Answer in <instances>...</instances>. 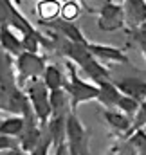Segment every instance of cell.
<instances>
[{"label":"cell","instance_id":"21","mask_svg":"<svg viewBox=\"0 0 146 155\" xmlns=\"http://www.w3.org/2000/svg\"><path fill=\"white\" fill-rule=\"evenodd\" d=\"M56 155H69V150H67V144L65 143L56 148Z\"/></svg>","mask_w":146,"mask_h":155},{"label":"cell","instance_id":"4","mask_svg":"<svg viewBox=\"0 0 146 155\" xmlns=\"http://www.w3.org/2000/svg\"><path fill=\"white\" fill-rule=\"evenodd\" d=\"M45 61L43 58H40L38 54H29V52H22L16 58V85L20 88H25L29 83L41 79L45 72Z\"/></svg>","mask_w":146,"mask_h":155},{"label":"cell","instance_id":"3","mask_svg":"<svg viewBox=\"0 0 146 155\" xmlns=\"http://www.w3.org/2000/svg\"><path fill=\"white\" fill-rule=\"evenodd\" d=\"M25 97L31 105V110L36 117L38 124L40 126L47 124L52 117V108H51L49 90H47V87L43 85L41 79H36V81H33L25 87Z\"/></svg>","mask_w":146,"mask_h":155},{"label":"cell","instance_id":"11","mask_svg":"<svg viewBox=\"0 0 146 155\" xmlns=\"http://www.w3.org/2000/svg\"><path fill=\"white\" fill-rule=\"evenodd\" d=\"M43 85L47 87L49 92H56V90H63L65 87V78L60 72V69L56 65H47L45 67V72H43V78H41Z\"/></svg>","mask_w":146,"mask_h":155},{"label":"cell","instance_id":"1","mask_svg":"<svg viewBox=\"0 0 146 155\" xmlns=\"http://www.w3.org/2000/svg\"><path fill=\"white\" fill-rule=\"evenodd\" d=\"M61 51L63 54L69 58V61H72L74 65H79L83 69V72L90 78L96 87L108 83L110 81V74L107 71L105 65H101L87 49V45H79V43H72V41H63L61 43Z\"/></svg>","mask_w":146,"mask_h":155},{"label":"cell","instance_id":"12","mask_svg":"<svg viewBox=\"0 0 146 155\" xmlns=\"http://www.w3.org/2000/svg\"><path fill=\"white\" fill-rule=\"evenodd\" d=\"M24 117L22 116H11L0 123V135H7L13 139H18L24 132Z\"/></svg>","mask_w":146,"mask_h":155},{"label":"cell","instance_id":"10","mask_svg":"<svg viewBox=\"0 0 146 155\" xmlns=\"http://www.w3.org/2000/svg\"><path fill=\"white\" fill-rule=\"evenodd\" d=\"M22 38L24 36L18 31H15L13 27H9V25L0 27V45H2V49L5 52H9V54H15L16 58L24 52V49H22Z\"/></svg>","mask_w":146,"mask_h":155},{"label":"cell","instance_id":"17","mask_svg":"<svg viewBox=\"0 0 146 155\" xmlns=\"http://www.w3.org/2000/svg\"><path fill=\"white\" fill-rule=\"evenodd\" d=\"M18 148V139L7 137V135H0V153H5L9 150Z\"/></svg>","mask_w":146,"mask_h":155},{"label":"cell","instance_id":"9","mask_svg":"<svg viewBox=\"0 0 146 155\" xmlns=\"http://www.w3.org/2000/svg\"><path fill=\"white\" fill-rule=\"evenodd\" d=\"M123 9H124V24L130 25V31L146 25V2H126Z\"/></svg>","mask_w":146,"mask_h":155},{"label":"cell","instance_id":"16","mask_svg":"<svg viewBox=\"0 0 146 155\" xmlns=\"http://www.w3.org/2000/svg\"><path fill=\"white\" fill-rule=\"evenodd\" d=\"M132 144L137 148L139 155H146V134H144V130H137V134L132 137Z\"/></svg>","mask_w":146,"mask_h":155},{"label":"cell","instance_id":"18","mask_svg":"<svg viewBox=\"0 0 146 155\" xmlns=\"http://www.w3.org/2000/svg\"><path fill=\"white\" fill-rule=\"evenodd\" d=\"M51 146H52V141H51V137H47V139H41L40 141V144H38L36 148L31 152L29 155H49L51 152Z\"/></svg>","mask_w":146,"mask_h":155},{"label":"cell","instance_id":"2","mask_svg":"<svg viewBox=\"0 0 146 155\" xmlns=\"http://www.w3.org/2000/svg\"><path fill=\"white\" fill-rule=\"evenodd\" d=\"M65 69H67V76H65V87H63V90L71 97V110H72V114H74V110L78 108L79 103L92 101V99H99L101 90H99V87L79 79L72 61L67 60L65 61Z\"/></svg>","mask_w":146,"mask_h":155},{"label":"cell","instance_id":"5","mask_svg":"<svg viewBox=\"0 0 146 155\" xmlns=\"http://www.w3.org/2000/svg\"><path fill=\"white\" fill-rule=\"evenodd\" d=\"M65 144L69 155H88V139L87 130L76 114H69L65 121Z\"/></svg>","mask_w":146,"mask_h":155},{"label":"cell","instance_id":"7","mask_svg":"<svg viewBox=\"0 0 146 155\" xmlns=\"http://www.w3.org/2000/svg\"><path fill=\"white\" fill-rule=\"evenodd\" d=\"M88 52L103 65V63H130V58L121 51V49H114L108 45H99V43H87Z\"/></svg>","mask_w":146,"mask_h":155},{"label":"cell","instance_id":"8","mask_svg":"<svg viewBox=\"0 0 146 155\" xmlns=\"http://www.w3.org/2000/svg\"><path fill=\"white\" fill-rule=\"evenodd\" d=\"M115 88L126 96V97H132L134 101H137L139 105L146 101V81L143 79H137V78H124L121 81L115 83Z\"/></svg>","mask_w":146,"mask_h":155},{"label":"cell","instance_id":"6","mask_svg":"<svg viewBox=\"0 0 146 155\" xmlns=\"http://www.w3.org/2000/svg\"><path fill=\"white\" fill-rule=\"evenodd\" d=\"M98 27L101 31H117V29L124 27V9H123V5L114 4V2H105L101 11H99Z\"/></svg>","mask_w":146,"mask_h":155},{"label":"cell","instance_id":"13","mask_svg":"<svg viewBox=\"0 0 146 155\" xmlns=\"http://www.w3.org/2000/svg\"><path fill=\"white\" fill-rule=\"evenodd\" d=\"M60 9H61L60 2H54V0L38 2V16L41 22H56L60 16Z\"/></svg>","mask_w":146,"mask_h":155},{"label":"cell","instance_id":"14","mask_svg":"<svg viewBox=\"0 0 146 155\" xmlns=\"http://www.w3.org/2000/svg\"><path fill=\"white\" fill-rule=\"evenodd\" d=\"M103 114L107 117V121H108L117 132L126 134V132L132 130V121H130V117H126L124 114H121L117 110H107V108H103Z\"/></svg>","mask_w":146,"mask_h":155},{"label":"cell","instance_id":"19","mask_svg":"<svg viewBox=\"0 0 146 155\" xmlns=\"http://www.w3.org/2000/svg\"><path fill=\"white\" fill-rule=\"evenodd\" d=\"M132 33H134V38L137 40V43L141 45L143 54H144V58H146V25L139 27V29H135V31H132Z\"/></svg>","mask_w":146,"mask_h":155},{"label":"cell","instance_id":"15","mask_svg":"<svg viewBox=\"0 0 146 155\" xmlns=\"http://www.w3.org/2000/svg\"><path fill=\"white\" fill-rule=\"evenodd\" d=\"M79 11H81L79 4H78V2H72V0H69V2L61 4L60 16H61L63 22H71V24H74V20L79 16Z\"/></svg>","mask_w":146,"mask_h":155},{"label":"cell","instance_id":"20","mask_svg":"<svg viewBox=\"0 0 146 155\" xmlns=\"http://www.w3.org/2000/svg\"><path fill=\"white\" fill-rule=\"evenodd\" d=\"M9 20V2H0V27L7 25Z\"/></svg>","mask_w":146,"mask_h":155}]
</instances>
